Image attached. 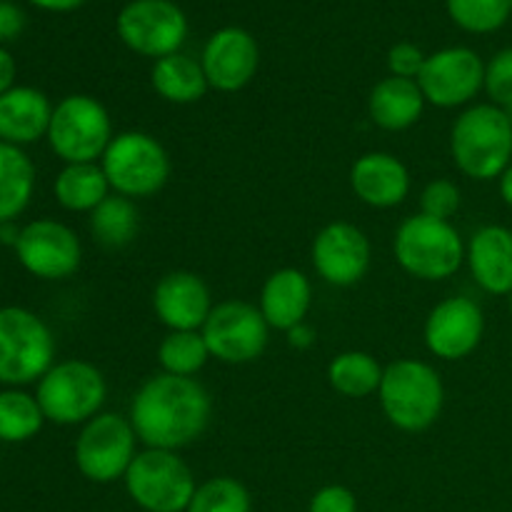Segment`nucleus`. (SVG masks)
I'll list each match as a JSON object with an SVG mask.
<instances>
[{
    "mask_svg": "<svg viewBox=\"0 0 512 512\" xmlns=\"http://www.w3.org/2000/svg\"><path fill=\"white\" fill-rule=\"evenodd\" d=\"M128 418L145 448L178 453L208 430L213 398L195 378L160 373L140 385Z\"/></svg>",
    "mask_w": 512,
    "mask_h": 512,
    "instance_id": "f257e3e1",
    "label": "nucleus"
},
{
    "mask_svg": "<svg viewBox=\"0 0 512 512\" xmlns=\"http://www.w3.org/2000/svg\"><path fill=\"white\" fill-rule=\"evenodd\" d=\"M378 398L393 428L403 433H423L433 428L443 413L445 385L430 363L400 358L385 365Z\"/></svg>",
    "mask_w": 512,
    "mask_h": 512,
    "instance_id": "f03ea898",
    "label": "nucleus"
},
{
    "mask_svg": "<svg viewBox=\"0 0 512 512\" xmlns=\"http://www.w3.org/2000/svg\"><path fill=\"white\" fill-rule=\"evenodd\" d=\"M450 153L468 178H500L512 163V118L493 103L470 105L450 130Z\"/></svg>",
    "mask_w": 512,
    "mask_h": 512,
    "instance_id": "7ed1b4c3",
    "label": "nucleus"
},
{
    "mask_svg": "<svg viewBox=\"0 0 512 512\" xmlns=\"http://www.w3.org/2000/svg\"><path fill=\"white\" fill-rule=\"evenodd\" d=\"M393 253L400 268L418 280H448L463 268L465 243L450 220L418 213L395 230Z\"/></svg>",
    "mask_w": 512,
    "mask_h": 512,
    "instance_id": "20e7f679",
    "label": "nucleus"
},
{
    "mask_svg": "<svg viewBox=\"0 0 512 512\" xmlns=\"http://www.w3.org/2000/svg\"><path fill=\"white\" fill-rule=\"evenodd\" d=\"M55 365V338L33 310L0 308V383L8 388L38 383Z\"/></svg>",
    "mask_w": 512,
    "mask_h": 512,
    "instance_id": "39448f33",
    "label": "nucleus"
},
{
    "mask_svg": "<svg viewBox=\"0 0 512 512\" xmlns=\"http://www.w3.org/2000/svg\"><path fill=\"white\" fill-rule=\"evenodd\" d=\"M110 190L123 198L140 200L160 193L170 180V155L158 138L143 130H125L110 140L100 158Z\"/></svg>",
    "mask_w": 512,
    "mask_h": 512,
    "instance_id": "423d86ee",
    "label": "nucleus"
},
{
    "mask_svg": "<svg viewBox=\"0 0 512 512\" xmlns=\"http://www.w3.org/2000/svg\"><path fill=\"white\" fill-rule=\"evenodd\" d=\"M35 398L48 423L85 425L105 405L108 383L88 360H60L38 380Z\"/></svg>",
    "mask_w": 512,
    "mask_h": 512,
    "instance_id": "0eeeda50",
    "label": "nucleus"
},
{
    "mask_svg": "<svg viewBox=\"0 0 512 512\" xmlns=\"http://www.w3.org/2000/svg\"><path fill=\"white\" fill-rule=\"evenodd\" d=\"M50 150L70 163H100L115 138L108 108L93 95H65L53 108L48 128Z\"/></svg>",
    "mask_w": 512,
    "mask_h": 512,
    "instance_id": "6e6552de",
    "label": "nucleus"
},
{
    "mask_svg": "<svg viewBox=\"0 0 512 512\" xmlns=\"http://www.w3.org/2000/svg\"><path fill=\"white\" fill-rule=\"evenodd\" d=\"M123 483L130 500L145 512H185L198 490L190 465L175 450L158 448L140 450Z\"/></svg>",
    "mask_w": 512,
    "mask_h": 512,
    "instance_id": "1a4fd4ad",
    "label": "nucleus"
},
{
    "mask_svg": "<svg viewBox=\"0 0 512 512\" xmlns=\"http://www.w3.org/2000/svg\"><path fill=\"white\" fill-rule=\"evenodd\" d=\"M138 443L130 418L118 413H98L83 425L75 440V465L90 483H115L123 480L133 465Z\"/></svg>",
    "mask_w": 512,
    "mask_h": 512,
    "instance_id": "9d476101",
    "label": "nucleus"
},
{
    "mask_svg": "<svg viewBox=\"0 0 512 512\" xmlns=\"http://www.w3.org/2000/svg\"><path fill=\"white\" fill-rule=\"evenodd\" d=\"M200 333L208 343L210 358L225 365H248L268 348L270 325L265 323L258 305L223 300L210 310Z\"/></svg>",
    "mask_w": 512,
    "mask_h": 512,
    "instance_id": "9b49d317",
    "label": "nucleus"
},
{
    "mask_svg": "<svg viewBox=\"0 0 512 512\" xmlns=\"http://www.w3.org/2000/svg\"><path fill=\"white\" fill-rule=\"evenodd\" d=\"M118 35L133 53L168 58L188 38V18L173 0H133L118 15Z\"/></svg>",
    "mask_w": 512,
    "mask_h": 512,
    "instance_id": "f8f14e48",
    "label": "nucleus"
},
{
    "mask_svg": "<svg viewBox=\"0 0 512 512\" xmlns=\"http://www.w3.org/2000/svg\"><path fill=\"white\" fill-rule=\"evenodd\" d=\"M15 258L33 278L65 280L78 273L83 245L73 228L53 218L30 220L20 230Z\"/></svg>",
    "mask_w": 512,
    "mask_h": 512,
    "instance_id": "ddd939ff",
    "label": "nucleus"
},
{
    "mask_svg": "<svg viewBox=\"0 0 512 512\" xmlns=\"http://www.w3.org/2000/svg\"><path fill=\"white\" fill-rule=\"evenodd\" d=\"M425 103L435 108L468 105L485 88V63L470 48H445L428 55L418 75Z\"/></svg>",
    "mask_w": 512,
    "mask_h": 512,
    "instance_id": "4468645a",
    "label": "nucleus"
},
{
    "mask_svg": "<svg viewBox=\"0 0 512 512\" xmlns=\"http://www.w3.org/2000/svg\"><path fill=\"white\" fill-rule=\"evenodd\" d=\"M310 258H313L315 273L325 283L335 288H350L368 275L373 250H370L368 235L358 225L335 220L315 235Z\"/></svg>",
    "mask_w": 512,
    "mask_h": 512,
    "instance_id": "2eb2a0df",
    "label": "nucleus"
},
{
    "mask_svg": "<svg viewBox=\"0 0 512 512\" xmlns=\"http://www.w3.org/2000/svg\"><path fill=\"white\" fill-rule=\"evenodd\" d=\"M485 333V318L480 305L465 295H453L435 305L425 318V348L440 360H463L478 350Z\"/></svg>",
    "mask_w": 512,
    "mask_h": 512,
    "instance_id": "dca6fc26",
    "label": "nucleus"
},
{
    "mask_svg": "<svg viewBox=\"0 0 512 512\" xmlns=\"http://www.w3.org/2000/svg\"><path fill=\"white\" fill-rule=\"evenodd\" d=\"M200 65L210 88L218 93H238L258 73V43L248 30L223 28L205 43Z\"/></svg>",
    "mask_w": 512,
    "mask_h": 512,
    "instance_id": "f3484780",
    "label": "nucleus"
},
{
    "mask_svg": "<svg viewBox=\"0 0 512 512\" xmlns=\"http://www.w3.org/2000/svg\"><path fill=\"white\" fill-rule=\"evenodd\" d=\"M215 308L208 283L190 270H173L153 290V310L168 330H200Z\"/></svg>",
    "mask_w": 512,
    "mask_h": 512,
    "instance_id": "a211bd4d",
    "label": "nucleus"
},
{
    "mask_svg": "<svg viewBox=\"0 0 512 512\" xmlns=\"http://www.w3.org/2000/svg\"><path fill=\"white\" fill-rule=\"evenodd\" d=\"M350 188L360 203L388 210L403 203L410 193L408 165L393 153H365L350 168Z\"/></svg>",
    "mask_w": 512,
    "mask_h": 512,
    "instance_id": "6ab92c4d",
    "label": "nucleus"
},
{
    "mask_svg": "<svg viewBox=\"0 0 512 512\" xmlns=\"http://www.w3.org/2000/svg\"><path fill=\"white\" fill-rule=\"evenodd\" d=\"M465 263L475 283L490 295L512 293V230L483 225L465 245Z\"/></svg>",
    "mask_w": 512,
    "mask_h": 512,
    "instance_id": "aec40b11",
    "label": "nucleus"
},
{
    "mask_svg": "<svg viewBox=\"0 0 512 512\" xmlns=\"http://www.w3.org/2000/svg\"><path fill=\"white\" fill-rule=\"evenodd\" d=\"M313 305V285L310 278L298 268H280L265 278L260 290L258 308L270 330H293L305 323Z\"/></svg>",
    "mask_w": 512,
    "mask_h": 512,
    "instance_id": "412c9836",
    "label": "nucleus"
},
{
    "mask_svg": "<svg viewBox=\"0 0 512 512\" xmlns=\"http://www.w3.org/2000/svg\"><path fill=\"white\" fill-rule=\"evenodd\" d=\"M53 108L48 95L30 85H15L0 95V143L33 145L48 135Z\"/></svg>",
    "mask_w": 512,
    "mask_h": 512,
    "instance_id": "4be33fe9",
    "label": "nucleus"
},
{
    "mask_svg": "<svg viewBox=\"0 0 512 512\" xmlns=\"http://www.w3.org/2000/svg\"><path fill=\"white\" fill-rule=\"evenodd\" d=\"M425 110V95L418 80L405 78H383L368 98V115L378 128L400 133L413 128Z\"/></svg>",
    "mask_w": 512,
    "mask_h": 512,
    "instance_id": "5701e85b",
    "label": "nucleus"
},
{
    "mask_svg": "<svg viewBox=\"0 0 512 512\" xmlns=\"http://www.w3.org/2000/svg\"><path fill=\"white\" fill-rule=\"evenodd\" d=\"M150 83L160 98L175 105L198 103L210 90L200 60L185 53H173L168 58L155 60L153 70H150Z\"/></svg>",
    "mask_w": 512,
    "mask_h": 512,
    "instance_id": "b1692460",
    "label": "nucleus"
},
{
    "mask_svg": "<svg viewBox=\"0 0 512 512\" xmlns=\"http://www.w3.org/2000/svg\"><path fill=\"white\" fill-rule=\"evenodd\" d=\"M35 165L23 148L0 143V223H13L33 200Z\"/></svg>",
    "mask_w": 512,
    "mask_h": 512,
    "instance_id": "393cba45",
    "label": "nucleus"
},
{
    "mask_svg": "<svg viewBox=\"0 0 512 512\" xmlns=\"http://www.w3.org/2000/svg\"><path fill=\"white\" fill-rule=\"evenodd\" d=\"M53 193L60 208L90 215L113 190L100 163H70L55 178Z\"/></svg>",
    "mask_w": 512,
    "mask_h": 512,
    "instance_id": "a878e982",
    "label": "nucleus"
},
{
    "mask_svg": "<svg viewBox=\"0 0 512 512\" xmlns=\"http://www.w3.org/2000/svg\"><path fill=\"white\" fill-rule=\"evenodd\" d=\"M385 368L363 350H345L328 365V383L345 398H368L378 393Z\"/></svg>",
    "mask_w": 512,
    "mask_h": 512,
    "instance_id": "bb28decb",
    "label": "nucleus"
},
{
    "mask_svg": "<svg viewBox=\"0 0 512 512\" xmlns=\"http://www.w3.org/2000/svg\"><path fill=\"white\" fill-rule=\"evenodd\" d=\"M140 228V213L135 200L110 193L98 208L90 213V233L105 248H125L133 243Z\"/></svg>",
    "mask_w": 512,
    "mask_h": 512,
    "instance_id": "cd10ccee",
    "label": "nucleus"
},
{
    "mask_svg": "<svg viewBox=\"0 0 512 512\" xmlns=\"http://www.w3.org/2000/svg\"><path fill=\"white\" fill-rule=\"evenodd\" d=\"M208 360L210 350L200 330H168L158 345V363L168 375L195 378Z\"/></svg>",
    "mask_w": 512,
    "mask_h": 512,
    "instance_id": "c85d7f7f",
    "label": "nucleus"
},
{
    "mask_svg": "<svg viewBox=\"0 0 512 512\" xmlns=\"http://www.w3.org/2000/svg\"><path fill=\"white\" fill-rule=\"evenodd\" d=\"M45 415L35 395L10 388L0 393V440L28 443L43 430Z\"/></svg>",
    "mask_w": 512,
    "mask_h": 512,
    "instance_id": "c756f323",
    "label": "nucleus"
},
{
    "mask_svg": "<svg viewBox=\"0 0 512 512\" xmlns=\"http://www.w3.org/2000/svg\"><path fill=\"white\" fill-rule=\"evenodd\" d=\"M185 512H253V498L240 480L218 475L198 485Z\"/></svg>",
    "mask_w": 512,
    "mask_h": 512,
    "instance_id": "7c9ffc66",
    "label": "nucleus"
},
{
    "mask_svg": "<svg viewBox=\"0 0 512 512\" xmlns=\"http://www.w3.org/2000/svg\"><path fill=\"white\" fill-rule=\"evenodd\" d=\"M448 13L468 33H493L508 23L510 0H448Z\"/></svg>",
    "mask_w": 512,
    "mask_h": 512,
    "instance_id": "2f4dec72",
    "label": "nucleus"
},
{
    "mask_svg": "<svg viewBox=\"0 0 512 512\" xmlns=\"http://www.w3.org/2000/svg\"><path fill=\"white\" fill-rule=\"evenodd\" d=\"M460 203H463V193L458 183L448 178L430 180L420 193V213L428 218L450 220L460 210Z\"/></svg>",
    "mask_w": 512,
    "mask_h": 512,
    "instance_id": "473e14b6",
    "label": "nucleus"
},
{
    "mask_svg": "<svg viewBox=\"0 0 512 512\" xmlns=\"http://www.w3.org/2000/svg\"><path fill=\"white\" fill-rule=\"evenodd\" d=\"M485 93L490 95V103L512 118V48L495 53L485 65Z\"/></svg>",
    "mask_w": 512,
    "mask_h": 512,
    "instance_id": "72a5a7b5",
    "label": "nucleus"
},
{
    "mask_svg": "<svg viewBox=\"0 0 512 512\" xmlns=\"http://www.w3.org/2000/svg\"><path fill=\"white\" fill-rule=\"evenodd\" d=\"M425 60H428V55H425L418 45L413 43L393 45L388 53L390 75H395V78H405V80H418Z\"/></svg>",
    "mask_w": 512,
    "mask_h": 512,
    "instance_id": "f704fd0d",
    "label": "nucleus"
},
{
    "mask_svg": "<svg viewBox=\"0 0 512 512\" xmlns=\"http://www.w3.org/2000/svg\"><path fill=\"white\" fill-rule=\"evenodd\" d=\"M308 512H358V498L345 485H325L310 498Z\"/></svg>",
    "mask_w": 512,
    "mask_h": 512,
    "instance_id": "c9c22d12",
    "label": "nucleus"
},
{
    "mask_svg": "<svg viewBox=\"0 0 512 512\" xmlns=\"http://www.w3.org/2000/svg\"><path fill=\"white\" fill-rule=\"evenodd\" d=\"M25 28V13L10 0H0V43H10Z\"/></svg>",
    "mask_w": 512,
    "mask_h": 512,
    "instance_id": "e433bc0d",
    "label": "nucleus"
},
{
    "mask_svg": "<svg viewBox=\"0 0 512 512\" xmlns=\"http://www.w3.org/2000/svg\"><path fill=\"white\" fill-rule=\"evenodd\" d=\"M15 88V60L5 48H0V95Z\"/></svg>",
    "mask_w": 512,
    "mask_h": 512,
    "instance_id": "4c0bfd02",
    "label": "nucleus"
},
{
    "mask_svg": "<svg viewBox=\"0 0 512 512\" xmlns=\"http://www.w3.org/2000/svg\"><path fill=\"white\" fill-rule=\"evenodd\" d=\"M288 343H290V348H298V350L313 348V343H315V330L310 328L308 323L295 325L293 330H288Z\"/></svg>",
    "mask_w": 512,
    "mask_h": 512,
    "instance_id": "58836bf2",
    "label": "nucleus"
},
{
    "mask_svg": "<svg viewBox=\"0 0 512 512\" xmlns=\"http://www.w3.org/2000/svg\"><path fill=\"white\" fill-rule=\"evenodd\" d=\"M30 3L43 10H50V13H68V10L80 8L85 0H30Z\"/></svg>",
    "mask_w": 512,
    "mask_h": 512,
    "instance_id": "ea45409f",
    "label": "nucleus"
},
{
    "mask_svg": "<svg viewBox=\"0 0 512 512\" xmlns=\"http://www.w3.org/2000/svg\"><path fill=\"white\" fill-rule=\"evenodd\" d=\"M20 230L23 228H18L15 220L13 223H0V245H10V248H15L20 238Z\"/></svg>",
    "mask_w": 512,
    "mask_h": 512,
    "instance_id": "a19ab883",
    "label": "nucleus"
},
{
    "mask_svg": "<svg viewBox=\"0 0 512 512\" xmlns=\"http://www.w3.org/2000/svg\"><path fill=\"white\" fill-rule=\"evenodd\" d=\"M498 185H500V198L505 200V205H510L512 208V163L503 170V175L498 178Z\"/></svg>",
    "mask_w": 512,
    "mask_h": 512,
    "instance_id": "79ce46f5",
    "label": "nucleus"
},
{
    "mask_svg": "<svg viewBox=\"0 0 512 512\" xmlns=\"http://www.w3.org/2000/svg\"><path fill=\"white\" fill-rule=\"evenodd\" d=\"M508 298H510V310H512V293L508 295Z\"/></svg>",
    "mask_w": 512,
    "mask_h": 512,
    "instance_id": "37998d69",
    "label": "nucleus"
},
{
    "mask_svg": "<svg viewBox=\"0 0 512 512\" xmlns=\"http://www.w3.org/2000/svg\"><path fill=\"white\" fill-rule=\"evenodd\" d=\"M510 8H512V0H510Z\"/></svg>",
    "mask_w": 512,
    "mask_h": 512,
    "instance_id": "c03bdc74",
    "label": "nucleus"
}]
</instances>
